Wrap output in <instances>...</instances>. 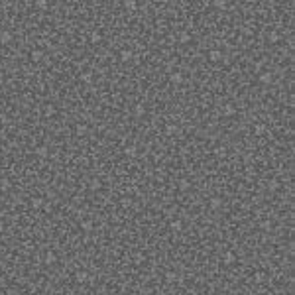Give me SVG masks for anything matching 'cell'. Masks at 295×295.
Returning a JSON list of instances; mask_svg holds the SVG:
<instances>
[{
  "label": "cell",
  "instance_id": "cell-28",
  "mask_svg": "<svg viewBox=\"0 0 295 295\" xmlns=\"http://www.w3.org/2000/svg\"><path fill=\"white\" fill-rule=\"evenodd\" d=\"M214 6L217 8H226V4H224V0H214Z\"/></svg>",
  "mask_w": 295,
  "mask_h": 295
},
{
  "label": "cell",
  "instance_id": "cell-36",
  "mask_svg": "<svg viewBox=\"0 0 295 295\" xmlns=\"http://www.w3.org/2000/svg\"><path fill=\"white\" fill-rule=\"evenodd\" d=\"M37 295H43V293H37Z\"/></svg>",
  "mask_w": 295,
  "mask_h": 295
},
{
  "label": "cell",
  "instance_id": "cell-32",
  "mask_svg": "<svg viewBox=\"0 0 295 295\" xmlns=\"http://www.w3.org/2000/svg\"><path fill=\"white\" fill-rule=\"evenodd\" d=\"M91 187H93V189H98V187H101V183H98V181H97V179H94V181H93V183H91Z\"/></svg>",
  "mask_w": 295,
  "mask_h": 295
},
{
  "label": "cell",
  "instance_id": "cell-5",
  "mask_svg": "<svg viewBox=\"0 0 295 295\" xmlns=\"http://www.w3.org/2000/svg\"><path fill=\"white\" fill-rule=\"evenodd\" d=\"M222 260H224V264H234V262H236V254H232V252H226V254L222 256Z\"/></svg>",
  "mask_w": 295,
  "mask_h": 295
},
{
  "label": "cell",
  "instance_id": "cell-3",
  "mask_svg": "<svg viewBox=\"0 0 295 295\" xmlns=\"http://www.w3.org/2000/svg\"><path fill=\"white\" fill-rule=\"evenodd\" d=\"M169 81H171L173 85H179V83L183 81V75H181V73H171V75H169Z\"/></svg>",
  "mask_w": 295,
  "mask_h": 295
},
{
  "label": "cell",
  "instance_id": "cell-2",
  "mask_svg": "<svg viewBox=\"0 0 295 295\" xmlns=\"http://www.w3.org/2000/svg\"><path fill=\"white\" fill-rule=\"evenodd\" d=\"M30 57H32V61H41L43 59V51H41V49H34V51L30 53Z\"/></svg>",
  "mask_w": 295,
  "mask_h": 295
},
{
  "label": "cell",
  "instance_id": "cell-35",
  "mask_svg": "<svg viewBox=\"0 0 295 295\" xmlns=\"http://www.w3.org/2000/svg\"><path fill=\"white\" fill-rule=\"evenodd\" d=\"M2 79H4V75H2V73H0V83H2Z\"/></svg>",
  "mask_w": 295,
  "mask_h": 295
},
{
  "label": "cell",
  "instance_id": "cell-26",
  "mask_svg": "<svg viewBox=\"0 0 295 295\" xmlns=\"http://www.w3.org/2000/svg\"><path fill=\"white\" fill-rule=\"evenodd\" d=\"M55 114V108L53 106H45V116H53Z\"/></svg>",
  "mask_w": 295,
  "mask_h": 295
},
{
  "label": "cell",
  "instance_id": "cell-1",
  "mask_svg": "<svg viewBox=\"0 0 295 295\" xmlns=\"http://www.w3.org/2000/svg\"><path fill=\"white\" fill-rule=\"evenodd\" d=\"M207 57H209L211 63H217V61H221V59H222V53H221V49H211Z\"/></svg>",
  "mask_w": 295,
  "mask_h": 295
},
{
  "label": "cell",
  "instance_id": "cell-7",
  "mask_svg": "<svg viewBox=\"0 0 295 295\" xmlns=\"http://www.w3.org/2000/svg\"><path fill=\"white\" fill-rule=\"evenodd\" d=\"M132 55H134V53H132L130 49H122V51H120V59H122V61L132 59Z\"/></svg>",
  "mask_w": 295,
  "mask_h": 295
},
{
  "label": "cell",
  "instance_id": "cell-15",
  "mask_svg": "<svg viewBox=\"0 0 295 295\" xmlns=\"http://www.w3.org/2000/svg\"><path fill=\"white\" fill-rule=\"evenodd\" d=\"M124 6H126L128 10H136V6H138V4H136L134 0H126V2H124Z\"/></svg>",
  "mask_w": 295,
  "mask_h": 295
},
{
  "label": "cell",
  "instance_id": "cell-23",
  "mask_svg": "<svg viewBox=\"0 0 295 295\" xmlns=\"http://www.w3.org/2000/svg\"><path fill=\"white\" fill-rule=\"evenodd\" d=\"M91 41H93V43H98V41H101V34H97V32L91 34Z\"/></svg>",
  "mask_w": 295,
  "mask_h": 295
},
{
  "label": "cell",
  "instance_id": "cell-31",
  "mask_svg": "<svg viewBox=\"0 0 295 295\" xmlns=\"http://www.w3.org/2000/svg\"><path fill=\"white\" fill-rule=\"evenodd\" d=\"M134 260L138 262V264H142V262H144V256H142V254H138V256H134Z\"/></svg>",
  "mask_w": 295,
  "mask_h": 295
},
{
  "label": "cell",
  "instance_id": "cell-33",
  "mask_svg": "<svg viewBox=\"0 0 295 295\" xmlns=\"http://www.w3.org/2000/svg\"><path fill=\"white\" fill-rule=\"evenodd\" d=\"M81 79H83V81H91V73H89V75H87V73H85V75H83V77H81Z\"/></svg>",
  "mask_w": 295,
  "mask_h": 295
},
{
  "label": "cell",
  "instance_id": "cell-8",
  "mask_svg": "<svg viewBox=\"0 0 295 295\" xmlns=\"http://www.w3.org/2000/svg\"><path fill=\"white\" fill-rule=\"evenodd\" d=\"M10 39H12L10 32H0V41H2V43H10Z\"/></svg>",
  "mask_w": 295,
  "mask_h": 295
},
{
  "label": "cell",
  "instance_id": "cell-29",
  "mask_svg": "<svg viewBox=\"0 0 295 295\" xmlns=\"http://www.w3.org/2000/svg\"><path fill=\"white\" fill-rule=\"evenodd\" d=\"M277 39H280V34H276V32L269 34V41H277Z\"/></svg>",
  "mask_w": 295,
  "mask_h": 295
},
{
  "label": "cell",
  "instance_id": "cell-16",
  "mask_svg": "<svg viewBox=\"0 0 295 295\" xmlns=\"http://www.w3.org/2000/svg\"><path fill=\"white\" fill-rule=\"evenodd\" d=\"M36 6L39 8V10H45V8H47L49 4H47V0H37V2H36Z\"/></svg>",
  "mask_w": 295,
  "mask_h": 295
},
{
  "label": "cell",
  "instance_id": "cell-21",
  "mask_svg": "<svg viewBox=\"0 0 295 295\" xmlns=\"http://www.w3.org/2000/svg\"><path fill=\"white\" fill-rule=\"evenodd\" d=\"M124 152H126V156H136V146H128Z\"/></svg>",
  "mask_w": 295,
  "mask_h": 295
},
{
  "label": "cell",
  "instance_id": "cell-13",
  "mask_svg": "<svg viewBox=\"0 0 295 295\" xmlns=\"http://www.w3.org/2000/svg\"><path fill=\"white\" fill-rule=\"evenodd\" d=\"M221 205H222V201L218 197H213V199H211V207H213V209H218Z\"/></svg>",
  "mask_w": 295,
  "mask_h": 295
},
{
  "label": "cell",
  "instance_id": "cell-6",
  "mask_svg": "<svg viewBox=\"0 0 295 295\" xmlns=\"http://www.w3.org/2000/svg\"><path fill=\"white\" fill-rule=\"evenodd\" d=\"M36 153L43 160V157H47V146H37L36 148Z\"/></svg>",
  "mask_w": 295,
  "mask_h": 295
},
{
  "label": "cell",
  "instance_id": "cell-9",
  "mask_svg": "<svg viewBox=\"0 0 295 295\" xmlns=\"http://www.w3.org/2000/svg\"><path fill=\"white\" fill-rule=\"evenodd\" d=\"M260 81L262 83H272V73H268V71L260 73Z\"/></svg>",
  "mask_w": 295,
  "mask_h": 295
},
{
  "label": "cell",
  "instance_id": "cell-19",
  "mask_svg": "<svg viewBox=\"0 0 295 295\" xmlns=\"http://www.w3.org/2000/svg\"><path fill=\"white\" fill-rule=\"evenodd\" d=\"M165 132H167V134H175L177 126H175V124H169V126H165Z\"/></svg>",
  "mask_w": 295,
  "mask_h": 295
},
{
  "label": "cell",
  "instance_id": "cell-34",
  "mask_svg": "<svg viewBox=\"0 0 295 295\" xmlns=\"http://www.w3.org/2000/svg\"><path fill=\"white\" fill-rule=\"evenodd\" d=\"M2 230H4V222L0 221V232H2Z\"/></svg>",
  "mask_w": 295,
  "mask_h": 295
},
{
  "label": "cell",
  "instance_id": "cell-11",
  "mask_svg": "<svg viewBox=\"0 0 295 295\" xmlns=\"http://www.w3.org/2000/svg\"><path fill=\"white\" fill-rule=\"evenodd\" d=\"M264 132H266V126H264V124H256V126H254V134L256 136H262Z\"/></svg>",
  "mask_w": 295,
  "mask_h": 295
},
{
  "label": "cell",
  "instance_id": "cell-10",
  "mask_svg": "<svg viewBox=\"0 0 295 295\" xmlns=\"http://www.w3.org/2000/svg\"><path fill=\"white\" fill-rule=\"evenodd\" d=\"M169 226H171L173 232H179L181 228H183V224H181V221H171V224H169Z\"/></svg>",
  "mask_w": 295,
  "mask_h": 295
},
{
  "label": "cell",
  "instance_id": "cell-30",
  "mask_svg": "<svg viewBox=\"0 0 295 295\" xmlns=\"http://www.w3.org/2000/svg\"><path fill=\"white\" fill-rule=\"evenodd\" d=\"M254 280H256V281H262V280H264V273L256 272V273H254Z\"/></svg>",
  "mask_w": 295,
  "mask_h": 295
},
{
  "label": "cell",
  "instance_id": "cell-37",
  "mask_svg": "<svg viewBox=\"0 0 295 295\" xmlns=\"http://www.w3.org/2000/svg\"><path fill=\"white\" fill-rule=\"evenodd\" d=\"M218 295H222V293H218Z\"/></svg>",
  "mask_w": 295,
  "mask_h": 295
},
{
  "label": "cell",
  "instance_id": "cell-14",
  "mask_svg": "<svg viewBox=\"0 0 295 295\" xmlns=\"http://www.w3.org/2000/svg\"><path fill=\"white\" fill-rule=\"evenodd\" d=\"M81 228H83V230H93V222H91V221H83Z\"/></svg>",
  "mask_w": 295,
  "mask_h": 295
},
{
  "label": "cell",
  "instance_id": "cell-24",
  "mask_svg": "<svg viewBox=\"0 0 295 295\" xmlns=\"http://www.w3.org/2000/svg\"><path fill=\"white\" fill-rule=\"evenodd\" d=\"M134 112H136V116H142V114H144V106H142V105H136Z\"/></svg>",
  "mask_w": 295,
  "mask_h": 295
},
{
  "label": "cell",
  "instance_id": "cell-22",
  "mask_svg": "<svg viewBox=\"0 0 295 295\" xmlns=\"http://www.w3.org/2000/svg\"><path fill=\"white\" fill-rule=\"evenodd\" d=\"M179 189H181V191L189 189V181H187V179H181V181H179Z\"/></svg>",
  "mask_w": 295,
  "mask_h": 295
},
{
  "label": "cell",
  "instance_id": "cell-4",
  "mask_svg": "<svg viewBox=\"0 0 295 295\" xmlns=\"http://www.w3.org/2000/svg\"><path fill=\"white\" fill-rule=\"evenodd\" d=\"M75 280H77L79 283H83V281H87V280H89V273H87V272H83V269H81V272H77V273H75Z\"/></svg>",
  "mask_w": 295,
  "mask_h": 295
},
{
  "label": "cell",
  "instance_id": "cell-27",
  "mask_svg": "<svg viewBox=\"0 0 295 295\" xmlns=\"http://www.w3.org/2000/svg\"><path fill=\"white\" fill-rule=\"evenodd\" d=\"M173 280H175V273H173V272H167V273H165V281H173Z\"/></svg>",
  "mask_w": 295,
  "mask_h": 295
},
{
  "label": "cell",
  "instance_id": "cell-25",
  "mask_svg": "<svg viewBox=\"0 0 295 295\" xmlns=\"http://www.w3.org/2000/svg\"><path fill=\"white\" fill-rule=\"evenodd\" d=\"M189 39H191V36H189V34H181V36H179V41H181V43H187Z\"/></svg>",
  "mask_w": 295,
  "mask_h": 295
},
{
  "label": "cell",
  "instance_id": "cell-12",
  "mask_svg": "<svg viewBox=\"0 0 295 295\" xmlns=\"http://www.w3.org/2000/svg\"><path fill=\"white\" fill-rule=\"evenodd\" d=\"M41 205H43V201H41L39 197H34V199H32V207H34V209H41Z\"/></svg>",
  "mask_w": 295,
  "mask_h": 295
},
{
  "label": "cell",
  "instance_id": "cell-20",
  "mask_svg": "<svg viewBox=\"0 0 295 295\" xmlns=\"http://www.w3.org/2000/svg\"><path fill=\"white\" fill-rule=\"evenodd\" d=\"M55 262V256H53V252H47V256H45V264H53Z\"/></svg>",
  "mask_w": 295,
  "mask_h": 295
},
{
  "label": "cell",
  "instance_id": "cell-17",
  "mask_svg": "<svg viewBox=\"0 0 295 295\" xmlns=\"http://www.w3.org/2000/svg\"><path fill=\"white\" fill-rule=\"evenodd\" d=\"M77 134L79 136H85L87 134V126H85V124H79V126H77Z\"/></svg>",
  "mask_w": 295,
  "mask_h": 295
},
{
  "label": "cell",
  "instance_id": "cell-18",
  "mask_svg": "<svg viewBox=\"0 0 295 295\" xmlns=\"http://www.w3.org/2000/svg\"><path fill=\"white\" fill-rule=\"evenodd\" d=\"M224 114H226V116H232V114H234V106H232V105H226V106H224Z\"/></svg>",
  "mask_w": 295,
  "mask_h": 295
}]
</instances>
